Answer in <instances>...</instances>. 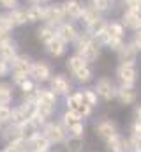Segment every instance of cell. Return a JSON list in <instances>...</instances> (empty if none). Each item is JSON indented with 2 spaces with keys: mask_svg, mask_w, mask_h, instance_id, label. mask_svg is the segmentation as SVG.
Segmentation results:
<instances>
[{
  "mask_svg": "<svg viewBox=\"0 0 141 152\" xmlns=\"http://www.w3.org/2000/svg\"><path fill=\"white\" fill-rule=\"evenodd\" d=\"M78 50H79V57H81L85 62H92V60H95L97 55H99V50L90 42V39H86V37L79 41Z\"/></svg>",
  "mask_w": 141,
  "mask_h": 152,
  "instance_id": "6da1fadb",
  "label": "cell"
},
{
  "mask_svg": "<svg viewBox=\"0 0 141 152\" xmlns=\"http://www.w3.org/2000/svg\"><path fill=\"white\" fill-rule=\"evenodd\" d=\"M118 78L125 87H131L136 81V67L132 64H122L118 67Z\"/></svg>",
  "mask_w": 141,
  "mask_h": 152,
  "instance_id": "7a4b0ae2",
  "label": "cell"
},
{
  "mask_svg": "<svg viewBox=\"0 0 141 152\" xmlns=\"http://www.w3.org/2000/svg\"><path fill=\"white\" fill-rule=\"evenodd\" d=\"M97 92L104 97L106 101L113 99V96H115V87H113L111 80H108V78L99 80V83H97Z\"/></svg>",
  "mask_w": 141,
  "mask_h": 152,
  "instance_id": "3957f363",
  "label": "cell"
},
{
  "mask_svg": "<svg viewBox=\"0 0 141 152\" xmlns=\"http://www.w3.org/2000/svg\"><path fill=\"white\" fill-rule=\"evenodd\" d=\"M64 16L65 14H64V7L62 5H53V7L44 9V20H48L49 23H58Z\"/></svg>",
  "mask_w": 141,
  "mask_h": 152,
  "instance_id": "277c9868",
  "label": "cell"
},
{
  "mask_svg": "<svg viewBox=\"0 0 141 152\" xmlns=\"http://www.w3.org/2000/svg\"><path fill=\"white\" fill-rule=\"evenodd\" d=\"M62 7H64V14H65V16H69V18H74V20H76V18H79V16H81V12H83V7L79 5V2H78V0H67Z\"/></svg>",
  "mask_w": 141,
  "mask_h": 152,
  "instance_id": "5b68a950",
  "label": "cell"
},
{
  "mask_svg": "<svg viewBox=\"0 0 141 152\" xmlns=\"http://www.w3.org/2000/svg\"><path fill=\"white\" fill-rule=\"evenodd\" d=\"M46 46H48V51H49L51 55H55V57H60V55L65 51V42L58 37V36H55L53 39H49V41L46 42Z\"/></svg>",
  "mask_w": 141,
  "mask_h": 152,
  "instance_id": "8992f818",
  "label": "cell"
},
{
  "mask_svg": "<svg viewBox=\"0 0 141 152\" xmlns=\"http://www.w3.org/2000/svg\"><path fill=\"white\" fill-rule=\"evenodd\" d=\"M0 57H2L4 62H12L16 58V51H14V48H12V44H11L9 39H5V41L0 42Z\"/></svg>",
  "mask_w": 141,
  "mask_h": 152,
  "instance_id": "52a82bcc",
  "label": "cell"
},
{
  "mask_svg": "<svg viewBox=\"0 0 141 152\" xmlns=\"http://www.w3.org/2000/svg\"><path fill=\"white\" fill-rule=\"evenodd\" d=\"M95 131H97V134H99L101 138H104V140H109V138H113V136L116 134V127H115V124H111V122H101V124L95 127Z\"/></svg>",
  "mask_w": 141,
  "mask_h": 152,
  "instance_id": "ba28073f",
  "label": "cell"
},
{
  "mask_svg": "<svg viewBox=\"0 0 141 152\" xmlns=\"http://www.w3.org/2000/svg\"><path fill=\"white\" fill-rule=\"evenodd\" d=\"M51 90L53 94H65L69 90V83L64 76H55L51 80Z\"/></svg>",
  "mask_w": 141,
  "mask_h": 152,
  "instance_id": "9c48e42d",
  "label": "cell"
},
{
  "mask_svg": "<svg viewBox=\"0 0 141 152\" xmlns=\"http://www.w3.org/2000/svg\"><path fill=\"white\" fill-rule=\"evenodd\" d=\"M46 138H48L49 142H55V143L62 142V140H64V131H62V127L57 126V124L48 126V129H46Z\"/></svg>",
  "mask_w": 141,
  "mask_h": 152,
  "instance_id": "30bf717a",
  "label": "cell"
},
{
  "mask_svg": "<svg viewBox=\"0 0 141 152\" xmlns=\"http://www.w3.org/2000/svg\"><path fill=\"white\" fill-rule=\"evenodd\" d=\"M14 71H16V76H27L32 71V64L28 62V58L21 57V58L14 60Z\"/></svg>",
  "mask_w": 141,
  "mask_h": 152,
  "instance_id": "8fae6325",
  "label": "cell"
},
{
  "mask_svg": "<svg viewBox=\"0 0 141 152\" xmlns=\"http://www.w3.org/2000/svg\"><path fill=\"white\" fill-rule=\"evenodd\" d=\"M108 143H109L111 152H125V149H127V140L120 134H115L113 138H109Z\"/></svg>",
  "mask_w": 141,
  "mask_h": 152,
  "instance_id": "7c38bea8",
  "label": "cell"
},
{
  "mask_svg": "<svg viewBox=\"0 0 141 152\" xmlns=\"http://www.w3.org/2000/svg\"><path fill=\"white\" fill-rule=\"evenodd\" d=\"M30 73H32L37 80L44 81V80L49 78V67H48L46 64H42V62H37V64L32 66V71H30Z\"/></svg>",
  "mask_w": 141,
  "mask_h": 152,
  "instance_id": "4fadbf2b",
  "label": "cell"
},
{
  "mask_svg": "<svg viewBox=\"0 0 141 152\" xmlns=\"http://www.w3.org/2000/svg\"><path fill=\"white\" fill-rule=\"evenodd\" d=\"M118 99L122 104H132L136 101V92L131 87H124L122 90H118Z\"/></svg>",
  "mask_w": 141,
  "mask_h": 152,
  "instance_id": "5bb4252c",
  "label": "cell"
},
{
  "mask_svg": "<svg viewBox=\"0 0 141 152\" xmlns=\"http://www.w3.org/2000/svg\"><path fill=\"white\" fill-rule=\"evenodd\" d=\"M124 23H125L127 27H131V28H138L141 25L140 12H136V11H127V12L124 14Z\"/></svg>",
  "mask_w": 141,
  "mask_h": 152,
  "instance_id": "9a60e30c",
  "label": "cell"
},
{
  "mask_svg": "<svg viewBox=\"0 0 141 152\" xmlns=\"http://www.w3.org/2000/svg\"><path fill=\"white\" fill-rule=\"evenodd\" d=\"M30 145L34 147L35 152H44L48 149V145H49V140H48L46 136L35 134V136H32V140H30Z\"/></svg>",
  "mask_w": 141,
  "mask_h": 152,
  "instance_id": "2e32d148",
  "label": "cell"
},
{
  "mask_svg": "<svg viewBox=\"0 0 141 152\" xmlns=\"http://www.w3.org/2000/svg\"><path fill=\"white\" fill-rule=\"evenodd\" d=\"M118 51H120V57H122L124 64H132V60L136 57V48L134 46H122Z\"/></svg>",
  "mask_w": 141,
  "mask_h": 152,
  "instance_id": "e0dca14e",
  "label": "cell"
},
{
  "mask_svg": "<svg viewBox=\"0 0 141 152\" xmlns=\"http://www.w3.org/2000/svg\"><path fill=\"white\" fill-rule=\"evenodd\" d=\"M58 34H60L58 37L62 39L64 42H67V41L70 42V41H74V39L78 37V34H76V28H74L72 25H64V27L60 28V32H58Z\"/></svg>",
  "mask_w": 141,
  "mask_h": 152,
  "instance_id": "ac0fdd59",
  "label": "cell"
},
{
  "mask_svg": "<svg viewBox=\"0 0 141 152\" xmlns=\"http://www.w3.org/2000/svg\"><path fill=\"white\" fill-rule=\"evenodd\" d=\"M37 104H42V106H53L55 104V94L49 92V90H42L37 97Z\"/></svg>",
  "mask_w": 141,
  "mask_h": 152,
  "instance_id": "d6986e66",
  "label": "cell"
},
{
  "mask_svg": "<svg viewBox=\"0 0 141 152\" xmlns=\"http://www.w3.org/2000/svg\"><path fill=\"white\" fill-rule=\"evenodd\" d=\"M79 18H83V21L90 27L94 21H97L99 20V16H97V11L94 9V7H90V9H83V12H81V16Z\"/></svg>",
  "mask_w": 141,
  "mask_h": 152,
  "instance_id": "ffe728a7",
  "label": "cell"
},
{
  "mask_svg": "<svg viewBox=\"0 0 141 152\" xmlns=\"http://www.w3.org/2000/svg\"><path fill=\"white\" fill-rule=\"evenodd\" d=\"M27 18L28 21H37V20H44V9L39 7V5H34L27 11Z\"/></svg>",
  "mask_w": 141,
  "mask_h": 152,
  "instance_id": "44dd1931",
  "label": "cell"
},
{
  "mask_svg": "<svg viewBox=\"0 0 141 152\" xmlns=\"http://www.w3.org/2000/svg\"><path fill=\"white\" fill-rule=\"evenodd\" d=\"M83 147V140L81 136H70L67 140V151L69 152H79Z\"/></svg>",
  "mask_w": 141,
  "mask_h": 152,
  "instance_id": "7402d4cb",
  "label": "cell"
},
{
  "mask_svg": "<svg viewBox=\"0 0 141 152\" xmlns=\"http://www.w3.org/2000/svg\"><path fill=\"white\" fill-rule=\"evenodd\" d=\"M9 18H11L12 25H23L25 21H28V18H27V11H14L12 14H9Z\"/></svg>",
  "mask_w": 141,
  "mask_h": 152,
  "instance_id": "603a6c76",
  "label": "cell"
},
{
  "mask_svg": "<svg viewBox=\"0 0 141 152\" xmlns=\"http://www.w3.org/2000/svg\"><path fill=\"white\" fill-rule=\"evenodd\" d=\"M106 34H108V37H118V39H122L124 28H122V25H118V23H111L109 27H106Z\"/></svg>",
  "mask_w": 141,
  "mask_h": 152,
  "instance_id": "cb8c5ba5",
  "label": "cell"
},
{
  "mask_svg": "<svg viewBox=\"0 0 141 152\" xmlns=\"http://www.w3.org/2000/svg\"><path fill=\"white\" fill-rule=\"evenodd\" d=\"M12 97V92H11V87L9 85H0V104H7Z\"/></svg>",
  "mask_w": 141,
  "mask_h": 152,
  "instance_id": "d4e9b609",
  "label": "cell"
},
{
  "mask_svg": "<svg viewBox=\"0 0 141 152\" xmlns=\"http://www.w3.org/2000/svg\"><path fill=\"white\" fill-rule=\"evenodd\" d=\"M85 99H83V94H74V96H70L69 97V108L70 110H74V112H78V108L81 106V103H83Z\"/></svg>",
  "mask_w": 141,
  "mask_h": 152,
  "instance_id": "484cf974",
  "label": "cell"
},
{
  "mask_svg": "<svg viewBox=\"0 0 141 152\" xmlns=\"http://www.w3.org/2000/svg\"><path fill=\"white\" fill-rule=\"evenodd\" d=\"M85 66H86V62H85V60H83V58H81L79 55H76V57H72V58L69 60V67L72 69V71H74V73H76L78 69H81V67H85Z\"/></svg>",
  "mask_w": 141,
  "mask_h": 152,
  "instance_id": "4316f807",
  "label": "cell"
},
{
  "mask_svg": "<svg viewBox=\"0 0 141 152\" xmlns=\"http://www.w3.org/2000/svg\"><path fill=\"white\" fill-rule=\"evenodd\" d=\"M37 34H39V39H42V41H46V42H48L49 39L55 37V30H53L49 25H48V27H44V28H41Z\"/></svg>",
  "mask_w": 141,
  "mask_h": 152,
  "instance_id": "83f0119b",
  "label": "cell"
},
{
  "mask_svg": "<svg viewBox=\"0 0 141 152\" xmlns=\"http://www.w3.org/2000/svg\"><path fill=\"white\" fill-rule=\"evenodd\" d=\"M74 75H76V78H78L79 81H88V80L92 78V71H90V69H88V67L85 66V67L78 69V71H76Z\"/></svg>",
  "mask_w": 141,
  "mask_h": 152,
  "instance_id": "f1b7e54d",
  "label": "cell"
},
{
  "mask_svg": "<svg viewBox=\"0 0 141 152\" xmlns=\"http://www.w3.org/2000/svg\"><path fill=\"white\" fill-rule=\"evenodd\" d=\"M109 5H111V0H92V7L95 11H106L109 9Z\"/></svg>",
  "mask_w": 141,
  "mask_h": 152,
  "instance_id": "f546056e",
  "label": "cell"
},
{
  "mask_svg": "<svg viewBox=\"0 0 141 152\" xmlns=\"http://www.w3.org/2000/svg\"><path fill=\"white\" fill-rule=\"evenodd\" d=\"M12 27V21H11V18L7 16V14H2L0 16V30H5V32H9V28Z\"/></svg>",
  "mask_w": 141,
  "mask_h": 152,
  "instance_id": "4dcf8cb0",
  "label": "cell"
},
{
  "mask_svg": "<svg viewBox=\"0 0 141 152\" xmlns=\"http://www.w3.org/2000/svg\"><path fill=\"white\" fill-rule=\"evenodd\" d=\"M5 152H25V149H23V142H21V140L12 142V143L5 149Z\"/></svg>",
  "mask_w": 141,
  "mask_h": 152,
  "instance_id": "1f68e13d",
  "label": "cell"
},
{
  "mask_svg": "<svg viewBox=\"0 0 141 152\" xmlns=\"http://www.w3.org/2000/svg\"><path fill=\"white\" fill-rule=\"evenodd\" d=\"M83 99H86V104H90V106H94V104L97 103V96H95L92 90H86V92L83 94Z\"/></svg>",
  "mask_w": 141,
  "mask_h": 152,
  "instance_id": "d6a6232c",
  "label": "cell"
},
{
  "mask_svg": "<svg viewBox=\"0 0 141 152\" xmlns=\"http://www.w3.org/2000/svg\"><path fill=\"white\" fill-rule=\"evenodd\" d=\"M11 118V110L5 104H0V122H5Z\"/></svg>",
  "mask_w": 141,
  "mask_h": 152,
  "instance_id": "836d02e7",
  "label": "cell"
},
{
  "mask_svg": "<svg viewBox=\"0 0 141 152\" xmlns=\"http://www.w3.org/2000/svg\"><path fill=\"white\" fill-rule=\"evenodd\" d=\"M125 4L129 5V11H136V12H140L141 0H125Z\"/></svg>",
  "mask_w": 141,
  "mask_h": 152,
  "instance_id": "e575fe53",
  "label": "cell"
},
{
  "mask_svg": "<svg viewBox=\"0 0 141 152\" xmlns=\"http://www.w3.org/2000/svg\"><path fill=\"white\" fill-rule=\"evenodd\" d=\"M132 136L141 140V122H140V120H136V122H134V126H132Z\"/></svg>",
  "mask_w": 141,
  "mask_h": 152,
  "instance_id": "d590c367",
  "label": "cell"
},
{
  "mask_svg": "<svg viewBox=\"0 0 141 152\" xmlns=\"http://www.w3.org/2000/svg\"><path fill=\"white\" fill-rule=\"evenodd\" d=\"M136 50H141V32L136 34V37H134V44H132Z\"/></svg>",
  "mask_w": 141,
  "mask_h": 152,
  "instance_id": "8d00e7d4",
  "label": "cell"
},
{
  "mask_svg": "<svg viewBox=\"0 0 141 152\" xmlns=\"http://www.w3.org/2000/svg\"><path fill=\"white\" fill-rule=\"evenodd\" d=\"M0 4L4 7H14L16 5V0H0Z\"/></svg>",
  "mask_w": 141,
  "mask_h": 152,
  "instance_id": "74e56055",
  "label": "cell"
},
{
  "mask_svg": "<svg viewBox=\"0 0 141 152\" xmlns=\"http://www.w3.org/2000/svg\"><path fill=\"white\" fill-rule=\"evenodd\" d=\"M5 71H7V66H5V62H4V60H0V76L5 75Z\"/></svg>",
  "mask_w": 141,
  "mask_h": 152,
  "instance_id": "f35d334b",
  "label": "cell"
},
{
  "mask_svg": "<svg viewBox=\"0 0 141 152\" xmlns=\"http://www.w3.org/2000/svg\"><path fill=\"white\" fill-rule=\"evenodd\" d=\"M136 117H138V120L141 122V108H138V110H136Z\"/></svg>",
  "mask_w": 141,
  "mask_h": 152,
  "instance_id": "ab89813d",
  "label": "cell"
},
{
  "mask_svg": "<svg viewBox=\"0 0 141 152\" xmlns=\"http://www.w3.org/2000/svg\"><path fill=\"white\" fill-rule=\"evenodd\" d=\"M136 152H141V149H138V151H136Z\"/></svg>",
  "mask_w": 141,
  "mask_h": 152,
  "instance_id": "60d3db41",
  "label": "cell"
},
{
  "mask_svg": "<svg viewBox=\"0 0 141 152\" xmlns=\"http://www.w3.org/2000/svg\"><path fill=\"white\" fill-rule=\"evenodd\" d=\"M32 2H35V0H32Z\"/></svg>",
  "mask_w": 141,
  "mask_h": 152,
  "instance_id": "b9f144b4",
  "label": "cell"
}]
</instances>
